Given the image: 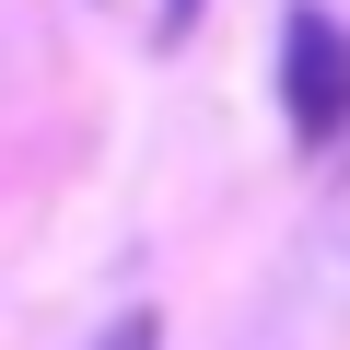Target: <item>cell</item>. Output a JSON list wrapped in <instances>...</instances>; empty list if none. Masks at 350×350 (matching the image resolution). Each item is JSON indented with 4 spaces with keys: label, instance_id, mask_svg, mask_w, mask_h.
I'll return each instance as SVG.
<instances>
[{
    "label": "cell",
    "instance_id": "1",
    "mask_svg": "<svg viewBox=\"0 0 350 350\" xmlns=\"http://www.w3.org/2000/svg\"><path fill=\"white\" fill-rule=\"evenodd\" d=\"M280 105H292V140H338L350 129V24L292 0L280 12Z\"/></svg>",
    "mask_w": 350,
    "mask_h": 350
},
{
    "label": "cell",
    "instance_id": "3",
    "mask_svg": "<svg viewBox=\"0 0 350 350\" xmlns=\"http://www.w3.org/2000/svg\"><path fill=\"white\" fill-rule=\"evenodd\" d=\"M187 12H199V0H163V36H187Z\"/></svg>",
    "mask_w": 350,
    "mask_h": 350
},
{
    "label": "cell",
    "instance_id": "2",
    "mask_svg": "<svg viewBox=\"0 0 350 350\" xmlns=\"http://www.w3.org/2000/svg\"><path fill=\"white\" fill-rule=\"evenodd\" d=\"M105 350H163V315H117V327H105Z\"/></svg>",
    "mask_w": 350,
    "mask_h": 350
}]
</instances>
